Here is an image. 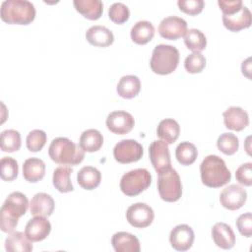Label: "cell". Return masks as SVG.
<instances>
[{
  "instance_id": "obj_14",
  "label": "cell",
  "mask_w": 252,
  "mask_h": 252,
  "mask_svg": "<svg viewBox=\"0 0 252 252\" xmlns=\"http://www.w3.org/2000/svg\"><path fill=\"white\" fill-rule=\"evenodd\" d=\"M194 231L188 224L176 225L169 234V242L177 251H187L194 242Z\"/></svg>"
},
{
  "instance_id": "obj_20",
  "label": "cell",
  "mask_w": 252,
  "mask_h": 252,
  "mask_svg": "<svg viewBox=\"0 0 252 252\" xmlns=\"http://www.w3.org/2000/svg\"><path fill=\"white\" fill-rule=\"evenodd\" d=\"M86 39L92 45L107 47L113 43L114 35L106 27L93 26L86 32Z\"/></svg>"
},
{
  "instance_id": "obj_38",
  "label": "cell",
  "mask_w": 252,
  "mask_h": 252,
  "mask_svg": "<svg viewBox=\"0 0 252 252\" xmlns=\"http://www.w3.org/2000/svg\"><path fill=\"white\" fill-rule=\"evenodd\" d=\"M206 66V58L200 52H192L184 61V67L188 73L197 74L203 71Z\"/></svg>"
},
{
  "instance_id": "obj_39",
  "label": "cell",
  "mask_w": 252,
  "mask_h": 252,
  "mask_svg": "<svg viewBox=\"0 0 252 252\" xmlns=\"http://www.w3.org/2000/svg\"><path fill=\"white\" fill-rule=\"evenodd\" d=\"M177 5L180 11L194 16L202 12L205 2L203 0H179Z\"/></svg>"
},
{
  "instance_id": "obj_12",
  "label": "cell",
  "mask_w": 252,
  "mask_h": 252,
  "mask_svg": "<svg viewBox=\"0 0 252 252\" xmlns=\"http://www.w3.org/2000/svg\"><path fill=\"white\" fill-rule=\"evenodd\" d=\"M247 200V193L244 188L237 184H231L225 187L220 194V205L229 210L236 211L240 209Z\"/></svg>"
},
{
  "instance_id": "obj_7",
  "label": "cell",
  "mask_w": 252,
  "mask_h": 252,
  "mask_svg": "<svg viewBox=\"0 0 252 252\" xmlns=\"http://www.w3.org/2000/svg\"><path fill=\"white\" fill-rule=\"evenodd\" d=\"M158 190L160 198L165 202H176L182 195V184L177 171L169 167L158 173Z\"/></svg>"
},
{
  "instance_id": "obj_13",
  "label": "cell",
  "mask_w": 252,
  "mask_h": 252,
  "mask_svg": "<svg viewBox=\"0 0 252 252\" xmlns=\"http://www.w3.org/2000/svg\"><path fill=\"white\" fill-rule=\"evenodd\" d=\"M105 123L110 132L117 135H124L133 129L135 120L129 112L117 110L108 114Z\"/></svg>"
},
{
  "instance_id": "obj_37",
  "label": "cell",
  "mask_w": 252,
  "mask_h": 252,
  "mask_svg": "<svg viewBox=\"0 0 252 252\" xmlns=\"http://www.w3.org/2000/svg\"><path fill=\"white\" fill-rule=\"evenodd\" d=\"M108 17L113 23L122 25L123 23L127 22L130 17L129 8L120 2L113 3L108 9Z\"/></svg>"
},
{
  "instance_id": "obj_9",
  "label": "cell",
  "mask_w": 252,
  "mask_h": 252,
  "mask_svg": "<svg viewBox=\"0 0 252 252\" xmlns=\"http://www.w3.org/2000/svg\"><path fill=\"white\" fill-rule=\"evenodd\" d=\"M149 155L151 162L158 173H161L171 167L169 149L165 142L161 140L152 142L149 147Z\"/></svg>"
},
{
  "instance_id": "obj_18",
  "label": "cell",
  "mask_w": 252,
  "mask_h": 252,
  "mask_svg": "<svg viewBox=\"0 0 252 252\" xmlns=\"http://www.w3.org/2000/svg\"><path fill=\"white\" fill-rule=\"evenodd\" d=\"M212 237L215 244L221 249H230L235 244V234L225 222H217L213 226Z\"/></svg>"
},
{
  "instance_id": "obj_5",
  "label": "cell",
  "mask_w": 252,
  "mask_h": 252,
  "mask_svg": "<svg viewBox=\"0 0 252 252\" xmlns=\"http://www.w3.org/2000/svg\"><path fill=\"white\" fill-rule=\"evenodd\" d=\"M179 63V51L176 47L168 44H158L154 48L150 61L151 69L158 75L172 73Z\"/></svg>"
},
{
  "instance_id": "obj_15",
  "label": "cell",
  "mask_w": 252,
  "mask_h": 252,
  "mask_svg": "<svg viewBox=\"0 0 252 252\" xmlns=\"http://www.w3.org/2000/svg\"><path fill=\"white\" fill-rule=\"evenodd\" d=\"M51 231V224L49 220L42 216H35L31 219L26 224L25 233L32 242L44 240Z\"/></svg>"
},
{
  "instance_id": "obj_28",
  "label": "cell",
  "mask_w": 252,
  "mask_h": 252,
  "mask_svg": "<svg viewBox=\"0 0 252 252\" xmlns=\"http://www.w3.org/2000/svg\"><path fill=\"white\" fill-rule=\"evenodd\" d=\"M131 39L137 44H147L155 35V28L149 21H139L131 29Z\"/></svg>"
},
{
  "instance_id": "obj_6",
  "label": "cell",
  "mask_w": 252,
  "mask_h": 252,
  "mask_svg": "<svg viewBox=\"0 0 252 252\" xmlns=\"http://www.w3.org/2000/svg\"><path fill=\"white\" fill-rule=\"evenodd\" d=\"M152 175L146 168H136L126 172L120 180L121 191L129 197H134L149 188Z\"/></svg>"
},
{
  "instance_id": "obj_31",
  "label": "cell",
  "mask_w": 252,
  "mask_h": 252,
  "mask_svg": "<svg viewBox=\"0 0 252 252\" xmlns=\"http://www.w3.org/2000/svg\"><path fill=\"white\" fill-rule=\"evenodd\" d=\"M177 161L182 165H191L198 157V151L194 144L190 142H181L175 150Z\"/></svg>"
},
{
  "instance_id": "obj_32",
  "label": "cell",
  "mask_w": 252,
  "mask_h": 252,
  "mask_svg": "<svg viewBox=\"0 0 252 252\" xmlns=\"http://www.w3.org/2000/svg\"><path fill=\"white\" fill-rule=\"evenodd\" d=\"M0 147L2 152L14 153L21 148V134L14 129H8L0 135Z\"/></svg>"
},
{
  "instance_id": "obj_22",
  "label": "cell",
  "mask_w": 252,
  "mask_h": 252,
  "mask_svg": "<svg viewBox=\"0 0 252 252\" xmlns=\"http://www.w3.org/2000/svg\"><path fill=\"white\" fill-rule=\"evenodd\" d=\"M45 174V163L37 158H30L23 164V176L31 183H35L41 180Z\"/></svg>"
},
{
  "instance_id": "obj_17",
  "label": "cell",
  "mask_w": 252,
  "mask_h": 252,
  "mask_svg": "<svg viewBox=\"0 0 252 252\" xmlns=\"http://www.w3.org/2000/svg\"><path fill=\"white\" fill-rule=\"evenodd\" d=\"M223 26L230 32H239L251 26L252 15L246 6H242L240 11L232 15H222Z\"/></svg>"
},
{
  "instance_id": "obj_42",
  "label": "cell",
  "mask_w": 252,
  "mask_h": 252,
  "mask_svg": "<svg viewBox=\"0 0 252 252\" xmlns=\"http://www.w3.org/2000/svg\"><path fill=\"white\" fill-rule=\"evenodd\" d=\"M220 10L222 11L223 15H232L236 12L240 11V9L243 6V3L241 0H232V1H224L220 0L218 2Z\"/></svg>"
},
{
  "instance_id": "obj_40",
  "label": "cell",
  "mask_w": 252,
  "mask_h": 252,
  "mask_svg": "<svg viewBox=\"0 0 252 252\" xmlns=\"http://www.w3.org/2000/svg\"><path fill=\"white\" fill-rule=\"evenodd\" d=\"M236 226L241 235L251 237L252 235V214L250 212L240 215L236 220Z\"/></svg>"
},
{
  "instance_id": "obj_29",
  "label": "cell",
  "mask_w": 252,
  "mask_h": 252,
  "mask_svg": "<svg viewBox=\"0 0 252 252\" xmlns=\"http://www.w3.org/2000/svg\"><path fill=\"white\" fill-rule=\"evenodd\" d=\"M73 169L68 165H60L53 171L52 182L54 187L61 193H67L74 190L70 176Z\"/></svg>"
},
{
  "instance_id": "obj_16",
  "label": "cell",
  "mask_w": 252,
  "mask_h": 252,
  "mask_svg": "<svg viewBox=\"0 0 252 252\" xmlns=\"http://www.w3.org/2000/svg\"><path fill=\"white\" fill-rule=\"evenodd\" d=\"M223 123L227 129L233 131H241L249 124L248 113L238 106H231L223 113Z\"/></svg>"
},
{
  "instance_id": "obj_19",
  "label": "cell",
  "mask_w": 252,
  "mask_h": 252,
  "mask_svg": "<svg viewBox=\"0 0 252 252\" xmlns=\"http://www.w3.org/2000/svg\"><path fill=\"white\" fill-rule=\"evenodd\" d=\"M55 203L53 198L44 192L36 193L31 200L30 211L33 216L49 217L54 211Z\"/></svg>"
},
{
  "instance_id": "obj_30",
  "label": "cell",
  "mask_w": 252,
  "mask_h": 252,
  "mask_svg": "<svg viewBox=\"0 0 252 252\" xmlns=\"http://www.w3.org/2000/svg\"><path fill=\"white\" fill-rule=\"evenodd\" d=\"M103 144V136L96 129L85 130L80 137L79 145L85 152L94 153L98 151Z\"/></svg>"
},
{
  "instance_id": "obj_36",
  "label": "cell",
  "mask_w": 252,
  "mask_h": 252,
  "mask_svg": "<svg viewBox=\"0 0 252 252\" xmlns=\"http://www.w3.org/2000/svg\"><path fill=\"white\" fill-rule=\"evenodd\" d=\"M47 140V136L44 131L40 129H34L31 131L27 136V148L31 152H39L44 147Z\"/></svg>"
},
{
  "instance_id": "obj_10",
  "label": "cell",
  "mask_w": 252,
  "mask_h": 252,
  "mask_svg": "<svg viewBox=\"0 0 252 252\" xmlns=\"http://www.w3.org/2000/svg\"><path fill=\"white\" fill-rule=\"evenodd\" d=\"M155 218L153 209L145 203H135L126 211V219L128 222L137 228H145L149 226Z\"/></svg>"
},
{
  "instance_id": "obj_43",
  "label": "cell",
  "mask_w": 252,
  "mask_h": 252,
  "mask_svg": "<svg viewBox=\"0 0 252 252\" xmlns=\"http://www.w3.org/2000/svg\"><path fill=\"white\" fill-rule=\"evenodd\" d=\"M251 58H247L245 61L242 62V65H241V70H242V74L245 75L248 79L251 78L250 76V73H251Z\"/></svg>"
},
{
  "instance_id": "obj_21",
  "label": "cell",
  "mask_w": 252,
  "mask_h": 252,
  "mask_svg": "<svg viewBox=\"0 0 252 252\" xmlns=\"http://www.w3.org/2000/svg\"><path fill=\"white\" fill-rule=\"evenodd\" d=\"M111 244L116 252H139L141 250L139 239L125 231H118L113 234Z\"/></svg>"
},
{
  "instance_id": "obj_8",
  "label": "cell",
  "mask_w": 252,
  "mask_h": 252,
  "mask_svg": "<svg viewBox=\"0 0 252 252\" xmlns=\"http://www.w3.org/2000/svg\"><path fill=\"white\" fill-rule=\"evenodd\" d=\"M144 150L136 140L127 139L118 142L113 149V157L119 163H131L141 159Z\"/></svg>"
},
{
  "instance_id": "obj_1",
  "label": "cell",
  "mask_w": 252,
  "mask_h": 252,
  "mask_svg": "<svg viewBox=\"0 0 252 252\" xmlns=\"http://www.w3.org/2000/svg\"><path fill=\"white\" fill-rule=\"evenodd\" d=\"M29 201L22 192L11 193L4 201L0 210L1 230L6 233L12 232L19 222V218L27 213Z\"/></svg>"
},
{
  "instance_id": "obj_26",
  "label": "cell",
  "mask_w": 252,
  "mask_h": 252,
  "mask_svg": "<svg viewBox=\"0 0 252 252\" xmlns=\"http://www.w3.org/2000/svg\"><path fill=\"white\" fill-rule=\"evenodd\" d=\"M141 82L140 79L135 75L123 76L116 87L117 94L123 98H133L140 93Z\"/></svg>"
},
{
  "instance_id": "obj_23",
  "label": "cell",
  "mask_w": 252,
  "mask_h": 252,
  "mask_svg": "<svg viewBox=\"0 0 252 252\" xmlns=\"http://www.w3.org/2000/svg\"><path fill=\"white\" fill-rule=\"evenodd\" d=\"M32 241L22 231H12L5 239V249L8 252H30Z\"/></svg>"
},
{
  "instance_id": "obj_34",
  "label": "cell",
  "mask_w": 252,
  "mask_h": 252,
  "mask_svg": "<svg viewBox=\"0 0 252 252\" xmlns=\"http://www.w3.org/2000/svg\"><path fill=\"white\" fill-rule=\"evenodd\" d=\"M217 146L218 149L224 155H234L239 148L238 138L232 133H223L218 138Z\"/></svg>"
},
{
  "instance_id": "obj_27",
  "label": "cell",
  "mask_w": 252,
  "mask_h": 252,
  "mask_svg": "<svg viewBox=\"0 0 252 252\" xmlns=\"http://www.w3.org/2000/svg\"><path fill=\"white\" fill-rule=\"evenodd\" d=\"M180 127L176 120L172 118H165L161 120L157 129V135L167 145L173 144L179 137Z\"/></svg>"
},
{
  "instance_id": "obj_3",
  "label": "cell",
  "mask_w": 252,
  "mask_h": 252,
  "mask_svg": "<svg viewBox=\"0 0 252 252\" xmlns=\"http://www.w3.org/2000/svg\"><path fill=\"white\" fill-rule=\"evenodd\" d=\"M50 158L62 165H76L83 161L85 151L79 144H75L66 137H57L52 140L48 148Z\"/></svg>"
},
{
  "instance_id": "obj_11",
  "label": "cell",
  "mask_w": 252,
  "mask_h": 252,
  "mask_svg": "<svg viewBox=\"0 0 252 252\" xmlns=\"http://www.w3.org/2000/svg\"><path fill=\"white\" fill-rule=\"evenodd\" d=\"M187 32V23L177 16H169L161 20L158 26V33L161 37L169 40H176Z\"/></svg>"
},
{
  "instance_id": "obj_2",
  "label": "cell",
  "mask_w": 252,
  "mask_h": 252,
  "mask_svg": "<svg viewBox=\"0 0 252 252\" xmlns=\"http://www.w3.org/2000/svg\"><path fill=\"white\" fill-rule=\"evenodd\" d=\"M201 180L204 185L219 188L231 179V173L222 158L216 155L207 156L200 164Z\"/></svg>"
},
{
  "instance_id": "obj_33",
  "label": "cell",
  "mask_w": 252,
  "mask_h": 252,
  "mask_svg": "<svg viewBox=\"0 0 252 252\" xmlns=\"http://www.w3.org/2000/svg\"><path fill=\"white\" fill-rule=\"evenodd\" d=\"M184 43L193 52H200L206 48L207 38L201 31L190 29L184 34Z\"/></svg>"
},
{
  "instance_id": "obj_41",
  "label": "cell",
  "mask_w": 252,
  "mask_h": 252,
  "mask_svg": "<svg viewBox=\"0 0 252 252\" xmlns=\"http://www.w3.org/2000/svg\"><path fill=\"white\" fill-rule=\"evenodd\" d=\"M236 180L244 185L251 186L252 185V162H246L241 164L235 172Z\"/></svg>"
},
{
  "instance_id": "obj_25",
  "label": "cell",
  "mask_w": 252,
  "mask_h": 252,
  "mask_svg": "<svg viewBox=\"0 0 252 252\" xmlns=\"http://www.w3.org/2000/svg\"><path fill=\"white\" fill-rule=\"evenodd\" d=\"M101 181L100 171L94 166H84L77 174L78 184L85 190L96 188Z\"/></svg>"
},
{
  "instance_id": "obj_4",
  "label": "cell",
  "mask_w": 252,
  "mask_h": 252,
  "mask_svg": "<svg viewBox=\"0 0 252 252\" xmlns=\"http://www.w3.org/2000/svg\"><path fill=\"white\" fill-rule=\"evenodd\" d=\"M0 17L10 25H29L35 18V8L27 0H6L1 4Z\"/></svg>"
},
{
  "instance_id": "obj_24",
  "label": "cell",
  "mask_w": 252,
  "mask_h": 252,
  "mask_svg": "<svg viewBox=\"0 0 252 252\" xmlns=\"http://www.w3.org/2000/svg\"><path fill=\"white\" fill-rule=\"evenodd\" d=\"M73 4L80 14L92 21L98 20L103 12V5L99 0H74Z\"/></svg>"
},
{
  "instance_id": "obj_35",
  "label": "cell",
  "mask_w": 252,
  "mask_h": 252,
  "mask_svg": "<svg viewBox=\"0 0 252 252\" xmlns=\"http://www.w3.org/2000/svg\"><path fill=\"white\" fill-rule=\"evenodd\" d=\"M19 173V166L16 159L5 157L0 160V175L4 181H13L17 178Z\"/></svg>"
}]
</instances>
